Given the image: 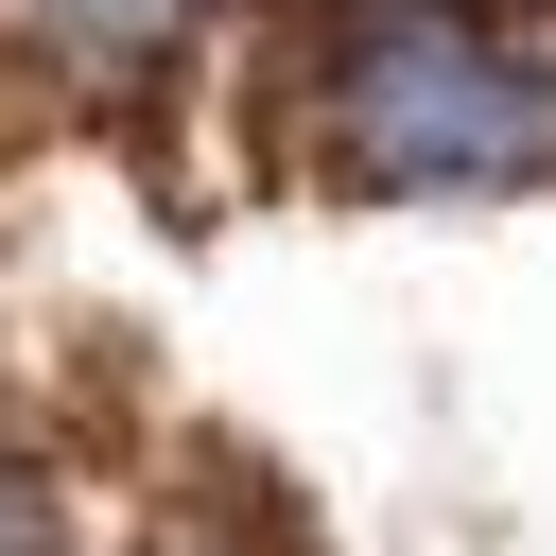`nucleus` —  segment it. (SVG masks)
I'll return each mask as SVG.
<instances>
[{"label":"nucleus","mask_w":556,"mask_h":556,"mask_svg":"<svg viewBox=\"0 0 556 556\" xmlns=\"http://www.w3.org/2000/svg\"><path fill=\"white\" fill-rule=\"evenodd\" d=\"M330 139L365 191H521L556 174V70L504 35H365L330 70Z\"/></svg>","instance_id":"nucleus-1"},{"label":"nucleus","mask_w":556,"mask_h":556,"mask_svg":"<svg viewBox=\"0 0 556 556\" xmlns=\"http://www.w3.org/2000/svg\"><path fill=\"white\" fill-rule=\"evenodd\" d=\"M35 17H52L87 70H156V52L191 35V0H35Z\"/></svg>","instance_id":"nucleus-2"},{"label":"nucleus","mask_w":556,"mask_h":556,"mask_svg":"<svg viewBox=\"0 0 556 556\" xmlns=\"http://www.w3.org/2000/svg\"><path fill=\"white\" fill-rule=\"evenodd\" d=\"M313 17H348V52L365 35H486V0H313Z\"/></svg>","instance_id":"nucleus-3"}]
</instances>
